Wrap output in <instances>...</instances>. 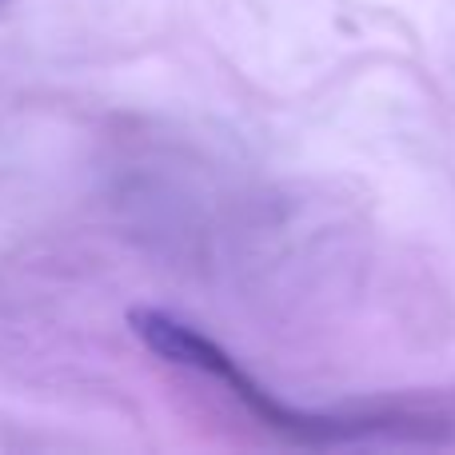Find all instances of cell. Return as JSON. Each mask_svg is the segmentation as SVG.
<instances>
[{"mask_svg":"<svg viewBox=\"0 0 455 455\" xmlns=\"http://www.w3.org/2000/svg\"><path fill=\"white\" fill-rule=\"evenodd\" d=\"M132 331L144 339L148 352H156L160 360L192 368L200 376L224 384L235 400L243 403L251 419L267 432H275L288 443H304V448H328V443L360 440V435H411V440H435L443 419L432 411H408V408H387V411H304L291 403L275 400L259 379H251L232 355L224 352L216 339H208L204 331H196L192 323L176 320L156 307H136L128 315Z\"/></svg>","mask_w":455,"mask_h":455,"instance_id":"obj_1","label":"cell"}]
</instances>
